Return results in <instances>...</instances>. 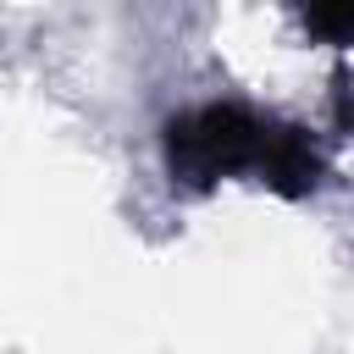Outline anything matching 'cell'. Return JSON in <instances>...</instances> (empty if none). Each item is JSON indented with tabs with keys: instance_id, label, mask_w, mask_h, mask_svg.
<instances>
[{
	"instance_id": "6da1fadb",
	"label": "cell",
	"mask_w": 354,
	"mask_h": 354,
	"mask_svg": "<svg viewBox=\"0 0 354 354\" xmlns=\"http://www.w3.org/2000/svg\"><path fill=\"white\" fill-rule=\"evenodd\" d=\"M160 149H166V171L183 188L249 177V183H266L282 199H304L326 177V160H321V149L304 127L260 116V111L232 105V100L177 111L160 133Z\"/></svg>"
},
{
	"instance_id": "7a4b0ae2",
	"label": "cell",
	"mask_w": 354,
	"mask_h": 354,
	"mask_svg": "<svg viewBox=\"0 0 354 354\" xmlns=\"http://www.w3.org/2000/svg\"><path fill=\"white\" fill-rule=\"evenodd\" d=\"M304 22L332 44H354V6H321V11H304Z\"/></svg>"
}]
</instances>
